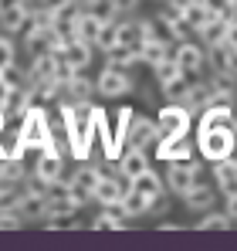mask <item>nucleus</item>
Segmentation results:
<instances>
[{
    "label": "nucleus",
    "instance_id": "f257e3e1",
    "mask_svg": "<svg viewBox=\"0 0 237 251\" xmlns=\"http://www.w3.org/2000/svg\"><path fill=\"white\" fill-rule=\"evenodd\" d=\"M95 102H61L58 116L65 123V139H68V153L75 160H88L92 146H95V119H92Z\"/></svg>",
    "mask_w": 237,
    "mask_h": 251
},
{
    "label": "nucleus",
    "instance_id": "f03ea898",
    "mask_svg": "<svg viewBox=\"0 0 237 251\" xmlns=\"http://www.w3.org/2000/svg\"><path fill=\"white\" fill-rule=\"evenodd\" d=\"M17 136H21V146L24 150H61L58 136L51 132V116H47V109L38 105V102L21 116Z\"/></svg>",
    "mask_w": 237,
    "mask_h": 251
},
{
    "label": "nucleus",
    "instance_id": "7ed1b4c3",
    "mask_svg": "<svg viewBox=\"0 0 237 251\" xmlns=\"http://www.w3.org/2000/svg\"><path fill=\"white\" fill-rule=\"evenodd\" d=\"M237 146L234 126H217V129H197V150L207 163H217V160H227Z\"/></svg>",
    "mask_w": 237,
    "mask_h": 251
},
{
    "label": "nucleus",
    "instance_id": "20e7f679",
    "mask_svg": "<svg viewBox=\"0 0 237 251\" xmlns=\"http://www.w3.org/2000/svg\"><path fill=\"white\" fill-rule=\"evenodd\" d=\"M166 187H169V194H176V197H183L190 187H197L200 176H203V167L193 163V160H169V167H166Z\"/></svg>",
    "mask_w": 237,
    "mask_h": 251
},
{
    "label": "nucleus",
    "instance_id": "39448f33",
    "mask_svg": "<svg viewBox=\"0 0 237 251\" xmlns=\"http://www.w3.org/2000/svg\"><path fill=\"white\" fill-rule=\"evenodd\" d=\"M156 126H159V139H163V136H187L190 126H193V116H190L180 102H173V105H163V109H159Z\"/></svg>",
    "mask_w": 237,
    "mask_h": 251
},
{
    "label": "nucleus",
    "instance_id": "423d86ee",
    "mask_svg": "<svg viewBox=\"0 0 237 251\" xmlns=\"http://www.w3.org/2000/svg\"><path fill=\"white\" fill-rule=\"evenodd\" d=\"M132 75L125 72V68H112V65H105L102 72H98V78H95V92L102 95V99H118V95H125V92H132Z\"/></svg>",
    "mask_w": 237,
    "mask_h": 251
},
{
    "label": "nucleus",
    "instance_id": "0eeeda50",
    "mask_svg": "<svg viewBox=\"0 0 237 251\" xmlns=\"http://www.w3.org/2000/svg\"><path fill=\"white\" fill-rule=\"evenodd\" d=\"M176 102H180L190 116H200V112H207V109L213 105V92H210V85H207V82H190Z\"/></svg>",
    "mask_w": 237,
    "mask_h": 251
},
{
    "label": "nucleus",
    "instance_id": "6e6552de",
    "mask_svg": "<svg viewBox=\"0 0 237 251\" xmlns=\"http://www.w3.org/2000/svg\"><path fill=\"white\" fill-rule=\"evenodd\" d=\"M173 61L187 72V75H200L207 68V51L200 44H190V41H180L176 51H173Z\"/></svg>",
    "mask_w": 237,
    "mask_h": 251
},
{
    "label": "nucleus",
    "instance_id": "1a4fd4ad",
    "mask_svg": "<svg viewBox=\"0 0 237 251\" xmlns=\"http://www.w3.org/2000/svg\"><path fill=\"white\" fill-rule=\"evenodd\" d=\"M14 210H17L24 221H44V217H47V197H44V194H34V190H17Z\"/></svg>",
    "mask_w": 237,
    "mask_h": 251
},
{
    "label": "nucleus",
    "instance_id": "9d476101",
    "mask_svg": "<svg viewBox=\"0 0 237 251\" xmlns=\"http://www.w3.org/2000/svg\"><path fill=\"white\" fill-rule=\"evenodd\" d=\"M116 167H118V173H122L125 180H132V176H139V173L149 170V156H146L142 146H125V150L118 153Z\"/></svg>",
    "mask_w": 237,
    "mask_h": 251
},
{
    "label": "nucleus",
    "instance_id": "9b49d317",
    "mask_svg": "<svg viewBox=\"0 0 237 251\" xmlns=\"http://www.w3.org/2000/svg\"><path fill=\"white\" fill-rule=\"evenodd\" d=\"M34 176H41L44 183H54L65 176V156L61 150H41L38 163H34Z\"/></svg>",
    "mask_w": 237,
    "mask_h": 251
},
{
    "label": "nucleus",
    "instance_id": "f8f14e48",
    "mask_svg": "<svg viewBox=\"0 0 237 251\" xmlns=\"http://www.w3.org/2000/svg\"><path fill=\"white\" fill-rule=\"evenodd\" d=\"M159 139V126L156 119H149V116H132V126H129V143L125 146H153Z\"/></svg>",
    "mask_w": 237,
    "mask_h": 251
},
{
    "label": "nucleus",
    "instance_id": "ddd939ff",
    "mask_svg": "<svg viewBox=\"0 0 237 251\" xmlns=\"http://www.w3.org/2000/svg\"><path fill=\"white\" fill-rule=\"evenodd\" d=\"M193 150H197V146H193L187 136H163V139H156V156L159 160H190Z\"/></svg>",
    "mask_w": 237,
    "mask_h": 251
},
{
    "label": "nucleus",
    "instance_id": "4468645a",
    "mask_svg": "<svg viewBox=\"0 0 237 251\" xmlns=\"http://www.w3.org/2000/svg\"><path fill=\"white\" fill-rule=\"evenodd\" d=\"M129 187H132V190H139L142 197H149V204L169 190V187H166V176H163V173H156L153 167L146 170V173H139V176H132V180H129Z\"/></svg>",
    "mask_w": 237,
    "mask_h": 251
},
{
    "label": "nucleus",
    "instance_id": "2eb2a0df",
    "mask_svg": "<svg viewBox=\"0 0 237 251\" xmlns=\"http://www.w3.org/2000/svg\"><path fill=\"white\" fill-rule=\"evenodd\" d=\"M203 51H207V65H210V72H231V75H237V51H231L224 41L207 44Z\"/></svg>",
    "mask_w": 237,
    "mask_h": 251
},
{
    "label": "nucleus",
    "instance_id": "dca6fc26",
    "mask_svg": "<svg viewBox=\"0 0 237 251\" xmlns=\"http://www.w3.org/2000/svg\"><path fill=\"white\" fill-rule=\"evenodd\" d=\"M207 85H210V92H213V102H231V105H234V99H237V75H231V72H210Z\"/></svg>",
    "mask_w": 237,
    "mask_h": 251
},
{
    "label": "nucleus",
    "instance_id": "f3484780",
    "mask_svg": "<svg viewBox=\"0 0 237 251\" xmlns=\"http://www.w3.org/2000/svg\"><path fill=\"white\" fill-rule=\"evenodd\" d=\"M75 72H85L88 65H92V58H95V44L88 41H78V38H71V44L65 48V54H61Z\"/></svg>",
    "mask_w": 237,
    "mask_h": 251
},
{
    "label": "nucleus",
    "instance_id": "a211bd4d",
    "mask_svg": "<svg viewBox=\"0 0 237 251\" xmlns=\"http://www.w3.org/2000/svg\"><path fill=\"white\" fill-rule=\"evenodd\" d=\"M51 31L54 27H27L24 31V54L27 58H38L51 51Z\"/></svg>",
    "mask_w": 237,
    "mask_h": 251
},
{
    "label": "nucleus",
    "instance_id": "6ab92c4d",
    "mask_svg": "<svg viewBox=\"0 0 237 251\" xmlns=\"http://www.w3.org/2000/svg\"><path fill=\"white\" fill-rule=\"evenodd\" d=\"M92 95H98V92H95V82L85 72H75L71 82L65 85V102H92Z\"/></svg>",
    "mask_w": 237,
    "mask_h": 251
},
{
    "label": "nucleus",
    "instance_id": "aec40b11",
    "mask_svg": "<svg viewBox=\"0 0 237 251\" xmlns=\"http://www.w3.org/2000/svg\"><path fill=\"white\" fill-rule=\"evenodd\" d=\"M213 176H217V190H220L224 197L237 194V163L231 160V156L213 163Z\"/></svg>",
    "mask_w": 237,
    "mask_h": 251
},
{
    "label": "nucleus",
    "instance_id": "412c9836",
    "mask_svg": "<svg viewBox=\"0 0 237 251\" xmlns=\"http://www.w3.org/2000/svg\"><path fill=\"white\" fill-rule=\"evenodd\" d=\"M234 123V105L231 102H213L207 112H200V129H217V126Z\"/></svg>",
    "mask_w": 237,
    "mask_h": 251
},
{
    "label": "nucleus",
    "instance_id": "4be33fe9",
    "mask_svg": "<svg viewBox=\"0 0 237 251\" xmlns=\"http://www.w3.org/2000/svg\"><path fill=\"white\" fill-rule=\"evenodd\" d=\"M31 24V7H14L0 14V31L3 34H24Z\"/></svg>",
    "mask_w": 237,
    "mask_h": 251
},
{
    "label": "nucleus",
    "instance_id": "5701e85b",
    "mask_svg": "<svg viewBox=\"0 0 237 251\" xmlns=\"http://www.w3.org/2000/svg\"><path fill=\"white\" fill-rule=\"evenodd\" d=\"M68 180H71V183H78V187H85L88 194H95V187H98V180H102V170L92 167L88 160H78V167L68 173Z\"/></svg>",
    "mask_w": 237,
    "mask_h": 251
},
{
    "label": "nucleus",
    "instance_id": "b1692460",
    "mask_svg": "<svg viewBox=\"0 0 237 251\" xmlns=\"http://www.w3.org/2000/svg\"><path fill=\"white\" fill-rule=\"evenodd\" d=\"M210 204H213V190L200 180L197 187H190L187 194H183V207L187 210H197V214H203V210H210Z\"/></svg>",
    "mask_w": 237,
    "mask_h": 251
},
{
    "label": "nucleus",
    "instance_id": "393cba45",
    "mask_svg": "<svg viewBox=\"0 0 237 251\" xmlns=\"http://www.w3.org/2000/svg\"><path fill=\"white\" fill-rule=\"evenodd\" d=\"M118 210L132 221V217H142V214H149V197H142L139 190H132V187H125V194H122V201H118Z\"/></svg>",
    "mask_w": 237,
    "mask_h": 251
},
{
    "label": "nucleus",
    "instance_id": "a878e982",
    "mask_svg": "<svg viewBox=\"0 0 237 251\" xmlns=\"http://www.w3.org/2000/svg\"><path fill=\"white\" fill-rule=\"evenodd\" d=\"M125 214L118 207H102L95 217H92V231H122L125 227Z\"/></svg>",
    "mask_w": 237,
    "mask_h": 251
},
{
    "label": "nucleus",
    "instance_id": "bb28decb",
    "mask_svg": "<svg viewBox=\"0 0 237 251\" xmlns=\"http://www.w3.org/2000/svg\"><path fill=\"white\" fill-rule=\"evenodd\" d=\"M31 105H34V88H31V85H21V88H14V92H10V99H7V109H3V112L21 119V116H24Z\"/></svg>",
    "mask_w": 237,
    "mask_h": 251
},
{
    "label": "nucleus",
    "instance_id": "cd10ccee",
    "mask_svg": "<svg viewBox=\"0 0 237 251\" xmlns=\"http://www.w3.org/2000/svg\"><path fill=\"white\" fill-rule=\"evenodd\" d=\"M105 54V65H112V68H132V65H142L139 61V54L132 51V48H125V44H112L109 51H102Z\"/></svg>",
    "mask_w": 237,
    "mask_h": 251
},
{
    "label": "nucleus",
    "instance_id": "c85d7f7f",
    "mask_svg": "<svg viewBox=\"0 0 237 251\" xmlns=\"http://www.w3.org/2000/svg\"><path fill=\"white\" fill-rule=\"evenodd\" d=\"M213 14H220V10H210L203 0H193V3L183 10V21H187V27L197 34V31L203 27V24H207V21H210V17H213Z\"/></svg>",
    "mask_w": 237,
    "mask_h": 251
},
{
    "label": "nucleus",
    "instance_id": "c756f323",
    "mask_svg": "<svg viewBox=\"0 0 237 251\" xmlns=\"http://www.w3.org/2000/svg\"><path fill=\"white\" fill-rule=\"evenodd\" d=\"M227 24H231V21H227L224 14H213V17H210V21H207V24H203V27L197 31V38L203 41V48H207V44H213V41H224V31H227Z\"/></svg>",
    "mask_w": 237,
    "mask_h": 251
},
{
    "label": "nucleus",
    "instance_id": "7c9ffc66",
    "mask_svg": "<svg viewBox=\"0 0 237 251\" xmlns=\"http://www.w3.org/2000/svg\"><path fill=\"white\" fill-rule=\"evenodd\" d=\"M44 224H47V231H78L81 227L75 210H47Z\"/></svg>",
    "mask_w": 237,
    "mask_h": 251
},
{
    "label": "nucleus",
    "instance_id": "2f4dec72",
    "mask_svg": "<svg viewBox=\"0 0 237 251\" xmlns=\"http://www.w3.org/2000/svg\"><path fill=\"white\" fill-rule=\"evenodd\" d=\"M118 44H125V48H132V51L139 54V48L146 44L139 21H122V24H118Z\"/></svg>",
    "mask_w": 237,
    "mask_h": 251
},
{
    "label": "nucleus",
    "instance_id": "473e14b6",
    "mask_svg": "<svg viewBox=\"0 0 237 251\" xmlns=\"http://www.w3.org/2000/svg\"><path fill=\"white\" fill-rule=\"evenodd\" d=\"M231 227H234V221H231L224 210H220V214H217V210H203L200 221H197V231H231Z\"/></svg>",
    "mask_w": 237,
    "mask_h": 251
},
{
    "label": "nucleus",
    "instance_id": "72a5a7b5",
    "mask_svg": "<svg viewBox=\"0 0 237 251\" xmlns=\"http://www.w3.org/2000/svg\"><path fill=\"white\" fill-rule=\"evenodd\" d=\"M166 58H169V44H163V41H146L139 48V61L149 65V68H156L159 61H166Z\"/></svg>",
    "mask_w": 237,
    "mask_h": 251
},
{
    "label": "nucleus",
    "instance_id": "f704fd0d",
    "mask_svg": "<svg viewBox=\"0 0 237 251\" xmlns=\"http://www.w3.org/2000/svg\"><path fill=\"white\" fill-rule=\"evenodd\" d=\"M132 116H136V112H132L129 105H122V109L116 112V146H118V150H125V143H129V126H132Z\"/></svg>",
    "mask_w": 237,
    "mask_h": 251
},
{
    "label": "nucleus",
    "instance_id": "c9c22d12",
    "mask_svg": "<svg viewBox=\"0 0 237 251\" xmlns=\"http://www.w3.org/2000/svg\"><path fill=\"white\" fill-rule=\"evenodd\" d=\"M0 176L21 187V183H24V176H27V170H24V160H0Z\"/></svg>",
    "mask_w": 237,
    "mask_h": 251
},
{
    "label": "nucleus",
    "instance_id": "e433bc0d",
    "mask_svg": "<svg viewBox=\"0 0 237 251\" xmlns=\"http://www.w3.org/2000/svg\"><path fill=\"white\" fill-rule=\"evenodd\" d=\"M116 41H118V21H105L102 31H98V38H95V48L98 51H109Z\"/></svg>",
    "mask_w": 237,
    "mask_h": 251
},
{
    "label": "nucleus",
    "instance_id": "4c0bfd02",
    "mask_svg": "<svg viewBox=\"0 0 237 251\" xmlns=\"http://www.w3.org/2000/svg\"><path fill=\"white\" fill-rule=\"evenodd\" d=\"M180 72H183V68H180V65L173 61V54H169L166 61H159L156 68H153V75H156V85H166V82H173V78H176Z\"/></svg>",
    "mask_w": 237,
    "mask_h": 251
},
{
    "label": "nucleus",
    "instance_id": "58836bf2",
    "mask_svg": "<svg viewBox=\"0 0 237 251\" xmlns=\"http://www.w3.org/2000/svg\"><path fill=\"white\" fill-rule=\"evenodd\" d=\"M14 61H17V44L10 41V34H3V31H0V68L14 65Z\"/></svg>",
    "mask_w": 237,
    "mask_h": 251
},
{
    "label": "nucleus",
    "instance_id": "ea45409f",
    "mask_svg": "<svg viewBox=\"0 0 237 251\" xmlns=\"http://www.w3.org/2000/svg\"><path fill=\"white\" fill-rule=\"evenodd\" d=\"M21 224H24V217L14 207H0V231H21Z\"/></svg>",
    "mask_w": 237,
    "mask_h": 251
},
{
    "label": "nucleus",
    "instance_id": "a19ab883",
    "mask_svg": "<svg viewBox=\"0 0 237 251\" xmlns=\"http://www.w3.org/2000/svg\"><path fill=\"white\" fill-rule=\"evenodd\" d=\"M0 78L10 88H21V85H27V72H21L17 65H7V68H0Z\"/></svg>",
    "mask_w": 237,
    "mask_h": 251
},
{
    "label": "nucleus",
    "instance_id": "79ce46f5",
    "mask_svg": "<svg viewBox=\"0 0 237 251\" xmlns=\"http://www.w3.org/2000/svg\"><path fill=\"white\" fill-rule=\"evenodd\" d=\"M187 72H180V75H176V78H173V82H166V85H159V88H163V95H166V99H180V95H183V88H187Z\"/></svg>",
    "mask_w": 237,
    "mask_h": 251
},
{
    "label": "nucleus",
    "instance_id": "37998d69",
    "mask_svg": "<svg viewBox=\"0 0 237 251\" xmlns=\"http://www.w3.org/2000/svg\"><path fill=\"white\" fill-rule=\"evenodd\" d=\"M139 3H142V0H109L112 14H136V10H139Z\"/></svg>",
    "mask_w": 237,
    "mask_h": 251
},
{
    "label": "nucleus",
    "instance_id": "c03bdc74",
    "mask_svg": "<svg viewBox=\"0 0 237 251\" xmlns=\"http://www.w3.org/2000/svg\"><path fill=\"white\" fill-rule=\"evenodd\" d=\"M169 207H173V204H169V197L163 194V197H156V201L149 204V214H156V217H166V214H169Z\"/></svg>",
    "mask_w": 237,
    "mask_h": 251
},
{
    "label": "nucleus",
    "instance_id": "a18cd8bd",
    "mask_svg": "<svg viewBox=\"0 0 237 251\" xmlns=\"http://www.w3.org/2000/svg\"><path fill=\"white\" fill-rule=\"evenodd\" d=\"M224 44H227L231 51H237V17L227 24V31H224Z\"/></svg>",
    "mask_w": 237,
    "mask_h": 251
},
{
    "label": "nucleus",
    "instance_id": "49530a36",
    "mask_svg": "<svg viewBox=\"0 0 237 251\" xmlns=\"http://www.w3.org/2000/svg\"><path fill=\"white\" fill-rule=\"evenodd\" d=\"M224 214H227L231 221H237V194H231V197H227V204H224Z\"/></svg>",
    "mask_w": 237,
    "mask_h": 251
},
{
    "label": "nucleus",
    "instance_id": "de8ad7c7",
    "mask_svg": "<svg viewBox=\"0 0 237 251\" xmlns=\"http://www.w3.org/2000/svg\"><path fill=\"white\" fill-rule=\"evenodd\" d=\"M14 7H31V0H0V14L3 10H14Z\"/></svg>",
    "mask_w": 237,
    "mask_h": 251
},
{
    "label": "nucleus",
    "instance_id": "09e8293b",
    "mask_svg": "<svg viewBox=\"0 0 237 251\" xmlns=\"http://www.w3.org/2000/svg\"><path fill=\"white\" fill-rule=\"evenodd\" d=\"M10 92H14V88H10V85L0 78V109H7V99H10Z\"/></svg>",
    "mask_w": 237,
    "mask_h": 251
},
{
    "label": "nucleus",
    "instance_id": "8fccbe9b",
    "mask_svg": "<svg viewBox=\"0 0 237 251\" xmlns=\"http://www.w3.org/2000/svg\"><path fill=\"white\" fill-rule=\"evenodd\" d=\"M190 3H193V0H166V7H173V10H180V14H183Z\"/></svg>",
    "mask_w": 237,
    "mask_h": 251
},
{
    "label": "nucleus",
    "instance_id": "3c124183",
    "mask_svg": "<svg viewBox=\"0 0 237 251\" xmlns=\"http://www.w3.org/2000/svg\"><path fill=\"white\" fill-rule=\"evenodd\" d=\"M159 231H183V227H180V224H173V221H163V224H159Z\"/></svg>",
    "mask_w": 237,
    "mask_h": 251
},
{
    "label": "nucleus",
    "instance_id": "603ef678",
    "mask_svg": "<svg viewBox=\"0 0 237 251\" xmlns=\"http://www.w3.org/2000/svg\"><path fill=\"white\" fill-rule=\"evenodd\" d=\"M7 126H10V123H7V112L0 109V132H7Z\"/></svg>",
    "mask_w": 237,
    "mask_h": 251
},
{
    "label": "nucleus",
    "instance_id": "864d4df0",
    "mask_svg": "<svg viewBox=\"0 0 237 251\" xmlns=\"http://www.w3.org/2000/svg\"><path fill=\"white\" fill-rule=\"evenodd\" d=\"M31 3H41V0H31Z\"/></svg>",
    "mask_w": 237,
    "mask_h": 251
}]
</instances>
